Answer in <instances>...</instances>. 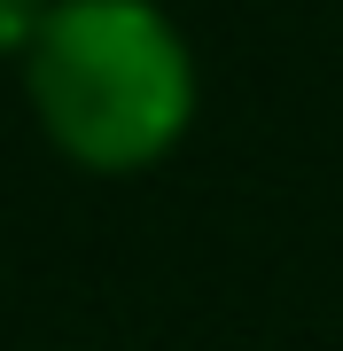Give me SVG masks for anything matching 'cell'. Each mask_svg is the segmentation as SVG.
Wrapping results in <instances>:
<instances>
[{"instance_id":"1","label":"cell","mask_w":343,"mask_h":351,"mask_svg":"<svg viewBox=\"0 0 343 351\" xmlns=\"http://www.w3.org/2000/svg\"><path fill=\"white\" fill-rule=\"evenodd\" d=\"M24 86L47 141L86 172H140L195 125V55L156 0H55Z\"/></svg>"},{"instance_id":"2","label":"cell","mask_w":343,"mask_h":351,"mask_svg":"<svg viewBox=\"0 0 343 351\" xmlns=\"http://www.w3.org/2000/svg\"><path fill=\"white\" fill-rule=\"evenodd\" d=\"M47 16H55V0H0V55H31Z\"/></svg>"}]
</instances>
